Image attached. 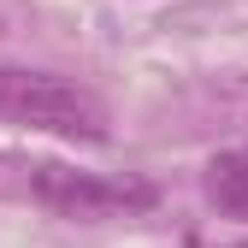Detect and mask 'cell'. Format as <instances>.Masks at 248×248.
Segmentation results:
<instances>
[{"label":"cell","mask_w":248,"mask_h":248,"mask_svg":"<svg viewBox=\"0 0 248 248\" xmlns=\"http://www.w3.org/2000/svg\"><path fill=\"white\" fill-rule=\"evenodd\" d=\"M0 124L107 142V107L83 83L47 77V71H18V65H0Z\"/></svg>","instance_id":"cell-1"},{"label":"cell","mask_w":248,"mask_h":248,"mask_svg":"<svg viewBox=\"0 0 248 248\" xmlns=\"http://www.w3.org/2000/svg\"><path fill=\"white\" fill-rule=\"evenodd\" d=\"M36 195L53 213H65V219H112V213H130V207L154 201L148 183H112V177L65 171V166H42L36 171Z\"/></svg>","instance_id":"cell-2"},{"label":"cell","mask_w":248,"mask_h":248,"mask_svg":"<svg viewBox=\"0 0 248 248\" xmlns=\"http://www.w3.org/2000/svg\"><path fill=\"white\" fill-rule=\"evenodd\" d=\"M207 195L219 213L248 219V148H225L219 160L207 166Z\"/></svg>","instance_id":"cell-3"},{"label":"cell","mask_w":248,"mask_h":248,"mask_svg":"<svg viewBox=\"0 0 248 248\" xmlns=\"http://www.w3.org/2000/svg\"><path fill=\"white\" fill-rule=\"evenodd\" d=\"M236 248H248V242H236Z\"/></svg>","instance_id":"cell-4"}]
</instances>
